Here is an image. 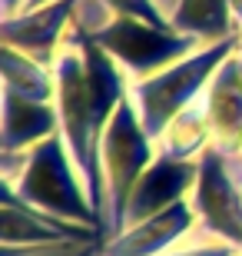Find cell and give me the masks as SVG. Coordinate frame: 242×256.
<instances>
[{
    "instance_id": "1",
    "label": "cell",
    "mask_w": 242,
    "mask_h": 256,
    "mask_svg": "<svg viewBox=\"0 0 242 256\" xmlns=\"http://www.w3.org/2000/svg\"><path fill=\"white\" fill-rule=\"evenodd\" d=\"M3 156V190L13 193L20 203L37 206L50 216L70 220L80 226H93L103 236V223L96 216L83 176L76 170L63 133L37 143L23 153H0Z\"/></svg>"
},
{
    "instance_id": "2",
    "label": "cell",
    "mask_w": 242,
    "mask_h": 256,
    "mask_svg": "<svg viewBox=\"0 0 242 256\" xmlns=\"http://www.w3.org/2000/svg\"><path fill=\"white\" fill-rule=\"evenodd\" d=\"M239 40L242 34H236L229 40H219V44L196 50V54L183 57L179 64L166 66V70H156L143 80H130V96L153 140H159L166 133V126L206 94L216 70L239 50Z\"/></svg>"
},
{
    "instance_id": "3",
    "label": "cell",
    "mask_w": 242,
    "mask_h": 256,
    "mask_svg": "<svg viewBox=\"0 0 242 256\" xmlns=\"http://www.w3.org/2000/svg\"><path fill=\"white\" fill-rule=\"evenodd\" d=\"M100 160L103 180H106V236H116L126 226V210L136 183L149 170V163L156 160V140L146 133L130 94L103 130Z\"/></svg>"
},
{
    "instance_id": "4",
    "label": "cell",
    "mask_w": 242,
    "mask_h": 256,
    "mask_svg": "<svg viewBox=\"0 0 242 256\" xmlns=\"http://www.w3.org/2000/svg\"><path fill=\"white\" fill-rule=\"evenodd\" d=\"M90 37L130 74V80H143L156 70H166V66L179 64L183 57L206 47L203 40L189 37V34L163 30L133 17H113L106 27Z\"/></svg>"
},
{
    "instance_id": "5",
    "label": "cell",
    "mask_w": 242,
    "mask_h": 256,
    "mask_svg": "<svg viewBox=\"0 0 242 256\" xmlns=\"http://www.w3.org/2000/svg\"><path fill=\"white\" fill-rule=\"evenodd\" d=\"M189 203L199 220L196 236L242 250V193L233 170V156H226L216 146L199 156V176Z\"/></svg>"
},
{
    "instance_id": "6",
    "label": "cell",
    "mask_w": 242,
    "mask_h": 256,
    "mask_svg": "<svg viewBox=\"0 0 242 256\" xmlns=\"http://www.w3.org/2000/svg\"><path fill=\"white\" fill-rule=\"evenodd\" d=\"M73 14H76V0H53V4L37 10H20L13 17L0 20V40L7 47L30 54L40 64L53 66L56 54L66 44V34L73 27Z\"/></svg>"
},
{
    "instance_id": "7",
    "label": "cell",
    "mask_w": 242,
    "mask_h": 256,
    "mask_svg": "<svg viewBox=\"0 0 242 256\" xmlns=\"http://www.w3.org/2000/svg\"><path fill=\"white\" fill-rule=\"evenodd\" d=\"M0 236H3V246L10 250L56 246V243H103L100 230L50 216L37 206L20 203L7 190H3V230H0Z\"/></svg>"
},
{
    "instance_id": "8",
    "label": "cell",
    "mask_w": 242,
    "mask_h": 256,
    "mask_svg": "<svg viewBox=\"0 0 242 256\" xmlns=\"http://www.w3.org/2000/svg\"><path fill=\"white\" fill-rule=\"evenodd\" d=\"M196 226H199V220H196L193 203L179 200L176 206L110 236L103 243V256H166L179 250L186 236H196Z\"/></svg>"
},
{
    "instance_id": "9",
    "label": "cell",
    "mask_w": 242,
    "mask_h": 256,
    "mask_svg": "<svg viewBox=\"0 0 242 256\" xmlns=\"http://www.w3.org/2000/svg\"><path fill=\"white\" fill-rule=\"evenodd\" d=\"M196 176H199V160L156 156V160L149 163V170L140 176V183H136V190H133V196H130L126 226L143 223V220L156 216L163 210L176 206L179 200H186V193L196 186Z\"/></svg>"
},
{
    "instance_id": "10",
    "label": "cell",
    "mask_w": 242,
    "mask_h": 256,
    "mask_svg": "<svg viewBox=\"0 0 242 256\" xmlns=\"http://www.w3.org/2000/svg\"><path fill=\"white\" fill-rule=\"evenodd\" d=\"M60 133L56 104L30 100L3 86L0 96V153H23Z\"/></svg>"
},
{
    "instance_id": "11",
    "label": "cell",
    "mask_w": 242,
    "mask_h": 256,
    "mask_svg": "<svg viewBox=\"0 0 242 256\" xmlns=\"http://www.w3.org/2000/svg\"><path fill=\"white\" fill-rule=\"evenodd\" d=\"M206 114L213 126V146L226 156L242 153V70L236 54L216 70L213 84L206 86Z\"/></svg>"
},
{
    "instance_id": "12",
    "label": "cell",
    "mask_w": 242,
    "mask_h": 256,
    "mask_svg": "<svg viewBox=\"0 0 242 256\" xmlns=\"http://www.w3.org/2000/svg\"><path fill=\"white\" fill-rule=\"evenodd\" d=\"M169 24L179 34L203 40L206 47L242 34L229 10V0H176V7L169 10Z\"/></svg>"
},
{
    "instance_id": "13",
    "label": "cell",
    "mask_w": 242,
    "mask_h": 256,
    "mask_svg": "<svg viewBox=\"0 0 242 256\" xmlns=\"http://www.w3.org/2000/svg\"><path fill=\"white\" fill-rule=\"evenodd\" d=\"M213 146V126H209V114H206V96H199L189 110L166 126V133L156 140V156H169V160H199L206 150Z\"/></svg>"
},
{
    "instance_id": "14",
    "label": "cell",
    "mask_w": 242,
    "mask_h": 256,
    "mask_svg": "<svg viewBox=\"0 0 242 256\" xmlns=\"http://www.w3.org/2000/svg\"><path fill=\"white\" fill-rule=\"evenodd\" d=\"M0 76H3V86L13 90L20 96H30V100H43V104H56V74L53 66L33 60L30 54L17 47H0Z\"/></svg>"
},
{
    "instance_id": "15",
    "label": "cell",
    "mask_w": 242,
    "mask_h": 256,
    "mask_svg": "<svg viewBox=\"0 0 242 256\" xmlns=\"http://www.w3.org/2000/svg\"><path fill=\"white\" fill-rule=\"evenodd\" d=\"M103 4L113 17H133V20H143V24H153V27L173 30L169 14L159 7V0H103Z\"/></svg>"
},
{
    "instance_id": "16",
    "label": "cell",
    "mask_w": 242,
    "mask_h": 256,
    "mask_svg": "<svg viewBox=\"0 0 242 256\" xmlns=\"http://www.w3.org/2000/svg\"><path fill=\"white\" fill-rule=\"evenodd\" d=\"M23 7H27V0H0V14H3V17H13V14H20Z\"/></svg>"
},
{
    "instance_id": "17",
    "label": "cell",
    "mask_w": 242,
    "mask_h": 256,
    "mask_svg": "<svg viewBox=\"0 0 242 256\" xmlns=\"http://www.w3.org/2000/svg\"><path fill=\"white\" fill-rule=\"evenodd\" d=\"M229 10H233L236 24H239V27H242V0H229Z\"/></svg>"
},
{
    "instance_id": "18",
    "label": "cell",
    "mask_w": 242,
    "mask_h": 256,
    "mask_svg": "<svg viewBox=\"0 0 242 256\" xmlns=\"http://www.w3.org/2000/svg\"><path fill=\"white\" fill-rule=\"evenodd\" d=\"M233 170H236V180H239V193H242V153L233 156Z\"/></svg>"
},
{
    "instance_id": "19",
    "label": "cell",
    "mask_w": 242,
    "mask_h": 256,
    "mask_svg": "<svg viewBox=\"0 0 242 256\" xmlns=\"http://www.w3.org/2000/svg\"><path fill=\"white\" fill-rule=\"evenodd\" d=\"M47 4H53V0H27L23 10H37V7H47Z\"/></svg>"
},
{
    "instance_id": "20",
    "label": "cell",
    "mask_w": 242,
    "mask_h": 256,
    "mask_svg": "<svg viewBox=\"0 0 242 256\" xmlns=\"http://www.w3.org/2000/svg\"><path fill=\"white\" fill-rule=\"evenodd\" d=\"M159 7H163V10H166V14H169V10L176 7V0H159Z\"/></svg>"
},
{
    "instance_id": "21",
    "label": "cell",
    "mask_w": 242,
    "mask_h": 256,
    "mask_svg": "<svg viewBox=\"0 0 242 256\" xmlns=\"http://www.w3.org/2000/svg\"><path fill=\"white\" fill-rule=\"evenodd\" d=\"M100 250H103V243H96V246H90V250H86L83 256H96V253H100Z\"/></svg>"
},
{
    "instance_id": "22",
    "label": "cell",
    "mask_w": 242,
    "mask_h": 256,
    "mask_svg": "<svg viewBox=\"0 0 242 256\" xmlns=\"http://www.w3.org/2000/svg\"><path fill=\"white\" fill-rule=\"evenodd\" d=\"M236 64H239V70H242V40H239V50H236Z\"/></svg>"
},
{
    "instance_id": "23",
    "label": "cell",
    "mask_w": 242,
    "mask_h": 256,
    "mask_svg": "<svg viewBox=\"0 0 242 256\" xmlns=\"http://www.w3.org/2000/svg\"><path fill=\"white\" fill-rule=\"evenodd\" d=\"M239 256H242V253H239Z\"/></svg>"
}]
</instances>
